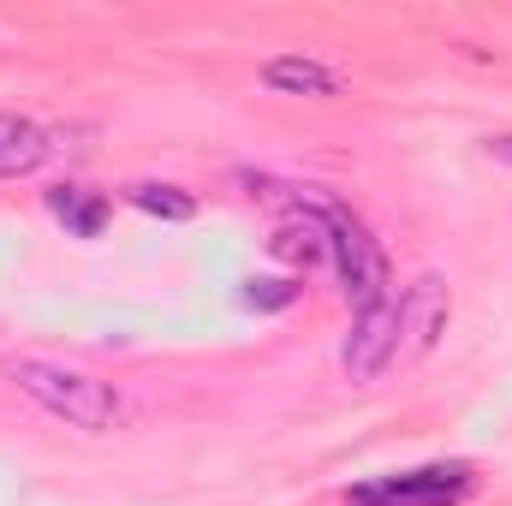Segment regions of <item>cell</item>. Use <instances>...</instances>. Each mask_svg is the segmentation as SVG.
I'll use <instances>...</instances> for the list:
<instances>
[{
    "mask_svg": "<svg viewBox=\"0 0 512 506\" xmlns=\"http://www.w3.org/2000/svg\"><path fill=\"white\" fill-rule=\"evenodd\" d=\"M6 376L18 381V393H30L48 417L84 429V435H108L120 423V393L90 370H72V364H54V358H12Z\"/></svg>",
    "mask_w": 512,
    "mask_h": 506,
    "instance_id": "1",
    "label": "cell"
},
{
    "mask_svg": "<svg viewBox=\"0 0 512 506\" xmlns=\"http://www.w3.org/2000/svg\"><path fill=\"white\" fill-rule=\"evenodd\" d=\"M322 221H328V262L340 268L346 298H352L358 310L387 304V298H393V292H387V256H382V245L370 239V227H364L352 209H340V203H322Z\"/></svg>",
    "mask_w": 512,
    "mask_h": 506,
    "instance_id": "2",
    "label": "cell"
},
{
    "mask_svg": "<svg viewBox=\"0 0 512 506\" xmlns=\"http://www.w3.org/2000/svg\"><path fill=\"white\" fill-rule=\"evenodd\" d=\"M471 495H477L471 465H417V471H393L352 489V506H459Z\"/></svg>",
    "mask_w": 512,
    "mask_h": 506,
    "instance_id": "3",
    "label": "cell"
},
{
    "mask_svg": "<svg viewBox=\"0 0 512 506\" xmlns=\"http://www.w3.org/2000/svg\"><path fill=\"white\" fill-rule=\"evenodd\" d=\"M393 316H399V352H393V358H423V352H435V340L447 334V316H453L447 280H441V274H417V280L393 298Z\"/></svg>",
    "mask_w": 512,
    "mask_h": 506,
    "instance_id": "4",
    "label": "cell"
},
{
    "mask_svg": "<svg viewBox=\"0 0 512 506\" xmlns=\"http://www.w3.org/2000/svg\"><path fill=\"white\" fill-rule=\"evenodd\" d=\"M393 352H399V316H393V298H387V304H370V310H358V316H352V334H346V346H340L346 376L352 381H376L387 364H393Z\"/></svg>",
    "mask_w": 512,
    "mask_h": 506,
    "instance_id": "5",
    "label": "cell"
},
{
    "mask_svg": "<svg viewBox=\"0 0 512 506\" xmlns=\"http://www.w3.org/2000/svg\"><path fill=\"white\" fill-rule=\"evenodd\" d=\"M262 84H268L274 96H310V102L340 96V72L322 66V60H310V54H274V60L262 66Z\"/></svg>",
    "mask_w": 512,
    "mask_h": 506,
    "instance_id": "6",
    "label": "cell"
},
{
    "mask_svg": "<svg viewBox=\"0 0 512 506\" xmlns=\"http://www.w3.org/2000/svg\"><path fill=\"white\" fill-rule=\"evenodd\" d=\"M48 131L36 126L30 114H0V179H12V173H30V167H42L48 161Z\"/></svg>",
    "mask_w": 512,
    "mask_h": 506,
    "instance_id": "7",
    "label": "cell"
},
{
    "mask_svg": "<svg viewBox=\"0 0 512 506\" xmlns=\"http://www.w3.org/2000/svg\"><path fill=\"white\" fill-rule=\"evenodd\" d=\"M48 215H60L78 239H102V227H108V197L90 191V185H54V191H48Z\"/></svg>",
    "mask_w": 512,
    "mask_h": 506,
    "instance_id": "8",
    "label": "cell"
},
{
    "mask_svg": "<svg viewBox=\"0 0 512 506\" xmlns=\"http://www.w3.org/2000/svg\"><path fill=\"white\" fill-rule=\"evenodd\" d=\"M126 197H131V209L161 215V221H191L197 215V197L179 191V185H161V179H137V185H126Z\"/></svg>",
    "mask_w": 512,
    "mask_h": 506,
    "instance_id": "9",
    "label": "cell"
},
{
    "mask_svg": "<svg viewBox=\"0 0 512 506\" xmlns=\"http://www.w3.org/2000/svg\"><path fill=\"white\" fill-rule=\"evenodd\" d=\"M292 298H298L292 280H251V292H245V304H256V310H286Z\"/></svg>",
    "mask_w": 512,
    "mask_h": 506,
    "instance_id": "10",
    "label": "cell"
},
{
    "mask_svg": "<svg viewBox=\"0 0 512 506\" xmlns=\"http://www.w3.org/2000/svg\"><path fill=\"white\" fill-rule=\"evenodd\" d=\"M495 149H501V155H507V161H512V137H501V143H495Z\"/></svg>",
    "mask_w": 512,
    "mask_h": 506,
    "instance_id": "11",
    "label": "cell"
}]
</instances>
